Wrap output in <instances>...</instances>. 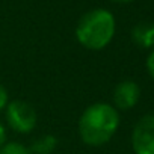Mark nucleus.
<instances>
[{"instance_id": "obj_1", "label": "nucleus", "mask_w": 154, "mask_h": 154, "mask_svg": "<svg viewBox=\"0 0 154 154\" xmlns=\"http://www.w3.org/2000/svg\"><path fill=\"white\" fill-rule=\"evenodd\" d=\"M119 127L118 109L107 103H95L85 109L79 121L80 139L91 146L104 145Z\"/></svg>"}, {"instance_id": "obj_2", "label": "nucleus", "mask_w": 154, "mask_h": 154, "mask_svg": "<svg viewBox=\"0 0 154 154\" xmlns=\"http://www.w3.org/2000/svg\"><path fill=\"white\" fill-rule=\"evenodd\" d=\"M115 35V18L106 9H92L77 23L75 38L85 48L101 50Z\"/></svg>"}, {"instance_id": "obj_3", "label": "nucleus", "mask_w": 154, "mask_h": 154, "mask_svg": "<svg viewBox=\"0 0 154 154\" xmlns=\"http://www.w3.org/2000/svg\"><path fill=\"white\" fill-rule=\"evenodd\" d=\"M6 119L8 124L18 133H30L36 125L35 109L21 100H14L6 104Z\"/></svg>"}, {"instance_id": "obj_4", "label": "nucleus", "mask_w": 154, "mask_h": 154, "mask_svg": "<svg viewBox=\"0 0 154 154\" xmlns=\"http://www.w3.org/2000/svg\"><path fill=\"white\" fill-rule=\"evenodd\" d=\"M131 146L136 154H154V115L142 116L133 128Z\"/></svg>"}, {"instance_id": "obj_5", "label": "nucleus", "mask_w": 154, "mask_h": 154, "mask_svg": "<svg viewBox=\"0 0 154 154\" xmlns=\"http://www.w3.org/2000/svg\"><path fill=\"white\" fill-rule=\"evenodd\" d=\"M139 97H140V88L137 86V83H134L133 80H124L115 86L113 107L119 110H128L134 107V104L139 101Z\"/></svg>"}, {"instance_id": "obj_6", "label": "nucleus", "mask_w": 154, "mask_h": 154, "mask_svg": "<svg viewBox=\"0 0 154 154\" xmlns=\"http://www.w3.org/2000/svg\"><path fill=\"white\" fill-rule=\"evenodd\" d=\"M133 41L143 48L154 47V24L152 23H139L131 32Z\"/></svg>"}, {"instance_id": "obj_7", "label": "nucleus", "mask_w": 154, "mask_h": 154, "mask_svg": "<svg viewBox=\"0 0 154 154\" xmlns=\"http://www.w3.org/2000/svg\"><path fill=\"white\" fill-rule=\"evenodd\" d=\"M56 145H57V139L51 134H45L36 139L29 148V151L30 154H51L56 149Z\"/></svg>"}, {"instance_id": "obj_8", "label": "nucleus", "mask_w": 154, "mask_h": 154, "mask_svg": "<svg viewBox=\"0 0 154 154\" xmlns=\"http://www.w3.org/2000/svg\"><path fill=\"white\" fill-rule=\"evenodd\" d=\"M0 154H30L29 148L18 142H5L0 146Z\"/></svg>"}, {"instance_id": "obj_9", "label": "nucleus", "mask_w": 154, "mask_h": 154, "mask_svg": "<svg viewBox=\"0 0 154 154\" xmlns=\"http://www.w3.org/2000/svg\"><path fill=\"white\" fill-rule=\"evenodd\" d=\"M8 103H9L8 101V92H6V89L2 85H0V110H3Z\"/></svg>"}, {"instance_id": "obj_10", "label": "nucleus", "mask_w": 154, "mask_h": 154, "mask_svg": "<svg viewBox=\"0 0 154 154\" xmlns=\"http://www.w3.org/2000/svg\"><path fill=\"white\" fill-rule=\"evenodd\" d=\"M146 69H148L149 75L154 79V50L149 53V56H148V59H146Z\"/></svg>"}, {"instance_id": "obj_11", "label": "nucleus", "mask_w": 154, "mask_h": 154, "mask_svg": "<svg viewBox=\"0 0 154 154\" xmlns=\"http://www.w3.org/2000/svg\"><path fill=\"white\" fill-rule=\"evenodd\" d=\"M5 142H6V130H5L3 124L0 122V146H2Z\"/></svg>"}, {"instance_id": "obj_12", "label": "nucleus", "mask_w": 154, "mask_h": 154, "mask_svg": "<svg viewBox=\"0 0 154 154\" xmlns=\"http://www.w3.org/2000/svg\"><path fill=\"white\" fill-rule=\"evenodd\" d=\"M112 2H116V3H128V2H133V0H112Z\"/></svg>"}]
</instances>
